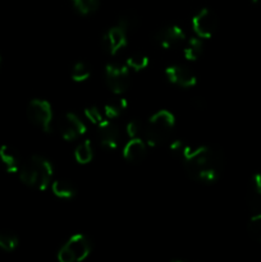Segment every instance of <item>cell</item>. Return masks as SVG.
<instances>
[{
  "label": "cell",
  "mask_w": 261,
  "mask_h": 262,
  "mask_svg": "<svg viewBox=\"0 0 261 262\" xmlns=\"http://www.w3.org/2000/svg\"><path fill=\"white\" fill-rule=\"evenodd\" d=\"M142 130V125L138 120H130L127 123V127H125V133L129 138L140 137V133Z\"/></svg>",
  "instance_id": "obj_27"
},
{
  "label": "cell",
  "mask_w": 261,
  "mask_h": 262,
  "mask_svg": "<svg viewBox=\"0 0 261 262\" xmlns=\"http://www.w3.org/2000/svg\"><path fill=\"white\" fill-rule=\"evenodd\" d=\"M27 118L33 125L49 133L53 129L54 113L50 102L42 99H33L28 102Z\"/></svg>",
  "instance_id": "obj_5"
},
{
  "label": "cell",
  "mask_w": 261,
  "mask_h": 262,
  "mask_svg": "<svg viewBox=\"0 0 261 262\" xmlns=\"http://www.w3.org/2000/svg\"><path fill=\"white\" fill-rule=\"evenodd\" d=\"M0 161L8 173H18L22 165L18 151L9 145H3L0 147Z\"/></svg>",
  "instance_id": "obj_14"
},
{
  "label": "cell",
  "mask_w": 261,
  "mask_h": 262,
  "mask_svg": "<svg viewBox=\"0 0 261 262\" xmlns=\"http://www.w3.org/2000/svg\"><path fill=\"white\" fill-rule=\"evenodd\" d=\"M105 82L114 95H122L130 86V71L125 64L110 63L105 67Z\"/></svg>",
  "instance_id": "obj_6"
},
{
  "label": "cell",
  "mask_w": 261,
  "mask_h": 262,
  "mask_svg": "<svg viewBox=\"0 0 261 262\" xmlns=\"http://www.w3.org/2000/svg\"><path fill=\"white\" fill-rule=\"evenodd\" d=\"M127 35V31L123 27H120L119 25L109 28L107 32L102 36V48L110 55H117L122 49H124L128 45Z\"/></svg>",
  "instance_id": "obj_10"
},
{
  "label": "cell",
  "mask_w": 261,
  "mask_h": 262,
  "mask_svg": "<svg viewBox=\"0 0 261 262\" xmlns=\"http://www.w3.org/2000/svg\"><path fill=\"white\" fill-rule=\"evenodd\" d=\"M183 147H184V143L179 140L173 141V142L170 143V151L174 154H179V155H181L182 151H183Z\"/></svg>",
  "instance_id": "obj_28"
},
{
  "label": "cell",
  "mask_w": 261,
  "mask_h": 262,
  "mask_svg": "<svg viewBox=\"0 0 261 262\" xmlns=\"http://www.w3.org/2000/svg\"><path fill=\"white\" fill-rule=\"evenodd\" d=\"M74 159L81 165L91 163L94 159V148H92V142L90 140H84L79 143L74 150Z\"/></svg>",
  "instance_id": "obj_18"
},
{
  "label": "cell",
  "mask_w": 261,
  "mask_h": 262,
  "mask_svg": "<svg viewBox=\"0 0 261 262\" xmlns=\"http://www.w3.org/2000/svg\"><path fill=\"white\" fill-rule=\"evenodd\" d=\"M128 107V101L125 99H119L118 101L110 102L104 106V115L106 119H117L123 114L125 109Z\"/></svg>",
  "instance_id": "obj_19"
},
{
  "label": "cell",
  "mask_w": 261,
  "mask_h": 262,
  "mask_svg": "<svg viewBox=\"0 0 261 262\" xmlns=\"http://www.w3.org/2000/svg\"><path fill=\"white\" fill-rule=\"evenodd\" d=\"M174 127H176V117L173 113L166 109L159 110L148 118L143 128L146 143L151 147L161 145L170 138Z\"/></svg>",
  "instance_id": "obj_3"
},
{
  "label": "cell",
  "mask_w": 261,
  "mask_h": 262,
  "mask_svg": "<svg viewBox=\"0 0 261 262\" xmlns=\"http://www.w3.org/2000/svg\"><path fill=\"white\" fill-rule=\"evenodd\" d=\"M72 4L79 14L89 15L99 9L100 0H72Z\"/></svg>",
  "instance_id": "obj_21"
},
{
  "label": "cell",
  "mask_w": 261,
  "mask_h": 262,
  "mask_svg": "<svg viewBox=\"0 0 261 262\" xmlns=\"http://www.w3.org/2000/svg\"><path fill=\"white\" fill-rule=\"evenodd\" d=\"M150 64V59L147 55L141 53L132 54L130 56H128V59L125 60V66L129 68V71L133 72H141L143 69H146Z\"/></svg>",
  "instance_id": "obj_20"
},
{
  "label": "cell",
  "mask_w": 261,
  "mask_h": 262,
  "mask_svg": "<svg viewBox=\"0 0 261 262\" xmlns=\"http://www.w3.org/2000/svg\"><path fill=\"white\" fill-rule=\"evenodd\" d=\"M192 30L197 37L210 38L217 30V17L210 8H202L192 17Z\"/></svg>",
  "instance_id": "obj_7"
},
{
  "label": "cell",
  "mask_w": 261,
  "mask_h": 262,
  "mask_svg": "<svg viewBox=\"0 0 261 262\" xmlns=\"http://www.w3.org/2000/svg\"><path fill=\"white\" fill-rule=\"evenodd\" d=\"M91 253V242L83 234H73L58 251L60 262H81Z\"/></svg>",
  "instance_id": "obj_4"
},
{
  "label": "cell",
  "mask_w": 261,
  "mask_h": 262,
  "mask_svg": "<svg viewBox=\"0 0 261 262\" xmlns=\"http://www.w3.org/2000/svg\"><path fill=\"white\" fill-rule=\"evenodd\" d=\"M50 187L54 196L61 200H71L77 193L76 187L69 181H66V179H56V181L51 182Z\"/></svg>",
  "instance_id": "obj_16"
},
{
  "label": "cell",
  "mask_w": 261,
  "mask_h": 262,
  "mask_svg": "<svg viewBox=\"0 0 261 262\" xmlns=\"http://www.w3.org/2000/svg\"><path fill=\"white\" fill-rule=\"evenodd\" d=\"M19 245L17 235L9 232H0V251L3 252H13Z\"/></svg>",
  "instance_id": "obj_23"
},
{
  "label": "cell",
  "mask_w": 261,
  "mask_h": 262,
  "mask_svg": "<svg viewBox=\"0 0 261 262\" xmlns=\"http://www.w3.org/2000/svg\"><path fill=\"white\" fill-rule=\"evenodd\" d=\"M164 73L170 83L182 87V89H191L197 83V77L187 67L170 66L165 69Z\"/></svg>",
  "instance_id": "obj_11"
},
{
  "label": "cell",
  "mask_w": 261,
  "mask_h": 262,
  "mask_svg": "<svg viewBox=\"0 0 261 262\" xmlns=\"http://www.w3.org/2000/svg\"><path fill=\"white\" fill-rule=\"evenodd\" d=\"M91 76V69L84 61H77L71 69V77L74 82H84Z\"/></svg>",
  "instance_id": "obj_22"
},
{
  "label": "cell",
  "mask_w": 261,
  "mask_h": 262,
  "mask_svg": "<svg viewBox=\"0 0 261 262\" xmlns=\"http://www.w3.org/2000/svg\"><path fill=\"white\" fill-rule=\"evenodd\" d=\"M186 171L193 181L204 184H212L222 176L224 160L219 150L210 146L184 145L181 154Z\"/></svg>",
  "instance_id": "obj_1"
},
{
  "label": "cell",
  "mask_w": 261,
  "mask_h": 262,
  "mask_svg": "<svg viewBox=\"0 0 261 262\" xmlns=\"http://www.w3.org/2000/svg\"><path fill=\"white\" fill-rule=\"evenodd\" d=\"M252 3H255V4H258V3H261V0H251Z\"/></svg>",
  "instance_id": "obj_29"
},
{
  "label": "cell",
  "mask_w": 261,
  "mask_h": 262,
  "mask_svg": "<svg viewBox=\"0 0 261 262\" xmlns=\"http://www.w3.org/2000/svg\"><path fill=\"white\" fill-rule=\"evenodd\" d=\"M202 53H204V43H202V38L200 37H191L186 42L183 49V55L187 60L196 61L197 59L201 58Z\"/></svg>",
  "instance_id": "obj_17"
},
{
  "label": "cell",
  "mask_w": 261,
  "mask_h": 262,
  "mask_svg": "<svg viewBox=\"0 0 261 262\" xmlns=\"http://www.w3.org/2000/svg\"><path fill=\"white\" fill-rule=\"evenodd\" d=\"M97 137L102 147L107 150H115L119 146L122 135L119 128L114 123L110 122L109 119H105L97 125Z\"/></svg>",
  "instance_id": "obj_12"
},
{
  "label": "cell",
  "mask_w": 261,
  "mask_h": 262,
  "mask_svg": "<svg viewBox=\"0 0 261 262\" xmlns=\"http://www.w3.org/2000/svg\"><path fill=\"white\" fill-rule=\"evenodd\" d=\"M18 174L23 184L38 191H45L53 181L54 168L49 159L41 155H32L22 163Z\"/></svg>",
  "instance_id": "obj_2"
},
{
  "label": "cell",
  "mask_w": 261,
  "mask_h": 262,
  "mask_svg": "<svg viewBox=\"0 0 261 262\" xmlns=\"http://www.w3.org/2000/svg\"><path fill=\"white\" fill-rule=\"evenodd\" d=\"M0 64H2V58H0Z\"/></svg>",
  "instance_id": "obj_30"
},
{
  "label": "cell",
  "mask_w": 261,
  "mask_h": 262,
  "mask_svg": "<svg viewBox=\"0 0 261 262\" xmlns=\"http://www.w3.org/2000/svg\"><path fill=\"white\" fill-rule=\"evenodd\" d=\"M248 233L251 237L255 238L256 241L261 242V212H257L255 216H252L248 222Z\"/></svg>",
  "instance_id": "obj_24"
},
{
  "label": "cell",
  "mask_w": 261,
  "mask_h": 262,
  "mask_svg": "<svg viewBox=\"0 0 261 262\" xmlns=\"http://www.w3.org/2000/svg\"><path fill=\"white\" fill-rule=\"evenodd\" d=\"M248 205L256 212H261V173L253 174L248 187Z\"/></svg>",
  "instance_id": "obj_15"
},
{
  "label": "cell",
  "mask_w": 261,
  "mask_h": 262,
  "mask_svg": "<svg viewBox=\"0 0 261 262\" xmlns=\"http://www.w3.org/2000/svg\"><path fill=\"white\" fill-rule=\"evenodd\" d=\"M59 133L66 141H74L86 133L87 127L74 113H66L59 120Z\"/></svg>",
  "instance_id": "obj_9"
},
{
  "label": "cell",
  "mask_w": 261,
  "mask_h": 262,
  "mask_svg": "<svg viewBox=\"0 0 261 262\" xmlns=\"http://www.w3.org/2000/svg\"><path fill=\"white\" fill-rule=\"evenodd\" d=\"M154 41L161 49L169 50V49L177 48L183 43L186 41V33L179 26L169 25L156 31V33L154 35Z\"/></svg>",
  "instance_id": "obj_8"
},
{
  "label": "cell",
  "mask_w": 261,
  "mask_h": 262,
  "mask_svg": "<svg viewBox=\"0 0 261 262\" xmlns=\"http://www.w3.org/2000/svg\"><path fill=\"white\" fill-rule=\"evenodd\" d=\"M147 152V143L140 137L129 138L123 147V158L130 164H137L145 159Z\"/></svg>",
  "instance_id": "obj_13"
},
{
  "label": "cell",
  "mask_w": 261,
  "mask_h": 262,
  "mask_svg": "<svg viewBox=\"0 0 261 262\" xmlns=\"http://www.w3.org/2000/svg\"><path fill=\"white\" fill-rule=\"evenodd\" d=\"M84 117H86V119H89L92 124L96 125V127L100 124V123L104 122V120L106 119L104 113L100 112L96 106L86 107V109H84Z\"/></svg>",
  "instance_id": "obj_26"
},
{
  "label": "cell",
  "mask_w": 261,
  "mask_h": 262,
  "mask_svg": "<svg viewBox=\"0 0 261 262\" xmlns=\"http://www.w3.org/2000/svg\"><path fill=\"white\" fill-rule=\"evenodd\" d=\"M118 25H119L120 27L124 28L127 32H129L130 30H133L135 27H137L138 17L135 14V13L128 12V13H125V14L120 15L119 20H118Z\"/></svg>",
  "instance_id": "obj_25"
}]
</instances>
